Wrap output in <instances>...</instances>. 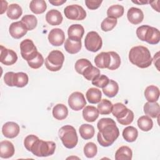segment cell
<instances>
[{
    "instance_id": "39",
    "label": "cell",
    "mask_w": 160,
    "mask_h": 160,
    "mask_svg": "<svg viewBox=\"0 0 160 160\" xmlns=\"http://www.w3.org/2000/svg\"><path fill=\"white\" fill-rule=\"evenodd\" d=\"M98 152V148L95 143L89 142L84 147V154L88 158H94Z\"/></svg>"
},
{
    "instance_id": "46",
    "label": "cell",
    "mask_w": 160,
    "mask_h": 160,
    "mask_svg": "<svg viewBox=\"0 0 160 160\" xmlns=\"http://www.w3.org/2000/svg\"><path fill=\"white\" fill-rule=\"evenodd\" d=\"M102 2V1H99V0H86L85 1V4L87 8L91 10H95L98 9L99 7H100Z\"/></svg>"
},
{
    "instance_id": "8",
    "label": "cell",
    "mask_w": 160,
    "mask_h": 160,
    "mask_svg": "<svg viewBox=\"0 0 160 160\" xmlns=\"http://www.w3.org/2000/svg\"><path fill=\"white\" fill-rule=\"evenodd\" d=\"M20 50L22 58L27 62L33 59L38 52L33 41L29 39H26L21 41Z\"/></svg>"
},
{
    "instance_id": "2",
    "label": "cell",
    "mask_w": 160,
    "mask_h": 160,
    "mask_svg": "<svg viewBox=\"0 0 160 160\" xmlns=\"http://www.w3.org/2000/svg\"><path fill=\"white\" fill-rule=\"evenodd\" d=\"M129 59L132 64L142 69L149 67L152 61L149 50L143 46L132 47L129 52Z\"/></svg>"
},
{
    "instance_id": "30",
    "label": "cell",
    "mask_w": 160,
    "mask_h": 160,
    "mask_svg": "<svg viewBox=\"0 0 160 160\" xmlns=\"http://www.w3.org/2000/svg\"><path fill=\"white\" fill-rule=\"evenodd\" d=\"M119 91V85L115 81L110 79L109 83L102 88L103 93L109 98L114 97Z\"/></svg>"
},
{
    "instance_id": "47",
    "label": "cell",
    "mask_w": 160,
    "mask_h": 160,
    "mask_svg": "<svg viewBox=\"0 0 160 160\" xmlns=\"http://www.w3.org/2000/svg\"><path fill=\"white\" fill-rule=\"evenodd\" d=\"M133 119H134V113L131 110H130L128 114L122 119L118 122L122 125H129L133 121Z\"/></svg>"
},
{
    "instance_id": "24",
    "label": "cell",
    "mask_w": 160,
    "mask_h": 160,
    "mask_svg": "<svg viewBox=\"0 0 160 160\" xmlns=\"http://www.w3.org/2000/svg\"><path fill=\"white\" fill-rule=\"evenodd\" d=\"M159 89L154 85L148 86L144 90V96L148 102H156L159 97Z\"/></svg>"
},
{
    "instance_id": "41",
    "label": "cell",
    "mask_w": 160,
    "mask_h": 160,
    "mask_svg": "<svg viewBox=\"0 0 160 160\" xmlns=\"http://www.w3.org/2000/svg\"><path fill=\"white\" fill-rule=\"evenodd\" d=\"M111 56V64L108 68L109 70H115L119 68L121 64V58L119 55L114 51L109 52Z\"/></svg>"
},
{
    "instance_id": "4",
    "label": "cell",
    "mask_w": 160,
    "mask_h": 160,
    "mask_svg": "<svg viewBox=\"0 0 160 160\" xmlns=\"http://www.w3.org/2000/svg\"><path fill=\"white\" fill-rule=\"evenodd\" d=\"M59 138L63 145L68 149L76 147L78 142V137L75 128L70 125H65L61 127L58 132Z\"/></svg>"
},
{
    "instance_id": "22",
    "label": "cell",
    "mask_w": 160,
    "mask_h": 160,
    "mask_svg": "<svg viewBox=\"0 0 160 160\" xmlns=\"http://www.w3.org/2000/svg\"><path fill=\"white\" fill-rule=\"evenodd\" d=\"M130 109H128L124 104L121 102H117L112 106V114L116 117L117 121H119L122 119L129 112Z\"/></svg>"
},
{
    "instance_id": "11",
    "label": "cell",
    "mask_w": 160,
    "mask_h": 160,
    "mask_svg": "<svg viewBox=\"0 0 160 160\" xmlns=\"http://www.w3.org/2000/svg\"><path fill=\"white\" fill-rule=\"evenodd\" d=\"M18 60L17 54L12 49H7L1 45V59L0 61L2 64L6 66H11L14 64Z\"/></svg>"
},
{
    "instance_id": "17",
    "label": "cell",
    "mask_w": 160,
    "mask_h": 160,
    "mask_svg": "<svg viewBox=\"0 0 160 160\" xmlns=\"http://www.w3.org/2000/svg\"><path fill=\"white\" fill-rule=\"evenodd\" d=\"M127 18L131 24H138L142 21L144 19V14L141 9L132 7L128 11Z\"/></svg>"
},
{
    "instance_id": "45",
    "label": "cell",
    "mask_w": 160,
    "mask_h": 160,
    "mask_svg": "<svg viewBox=\"0 0 160 160\" xmlns=\"http://www.w3.org/2000/svg\"><path fill=\"white\" fill-rule=\"evenodd\" d=\"M38 138V136L34 135V134H30L27 136L24 140V147L26 148V149L29 151L31 147L32 146V145L33 144L34 142Z\"/></svg>"
},
{
    "instance_id": "33",
    "label": "cell",
    "mask_w": 160,
    "mask_h": 160,
    "mask_svg": "<svg viewBox=\"0 0 160 160\" xmlns=\"http://www.w3.org/2000/svg\"><path fill=\"white\" fill-rule=\"evenodd\" d=\"M82 44L81 41L76 42L73 41L68 38L65 41L64 43V49L69 54H74L78 53L81 49Z\"/></svg>"
},
{
    "instance_id": "19",
    "label": "cell",
    "mask_w": 160,
    "mask_h": 160,
    "mask_svg": "<svg viewBox=\"0 0 160 160\" xmlns=\"http://www.w3.org/2000/svg\"><path fill=\"white\" fill-rule=\"evenodd\" d=\"M96 66L101 69L108 68L111 64V56L109 52H102L94 58Z\"/></svg>"
},
{
    "instance_id": "7",
    "label": "cell",
    "mask_w": 160,
    "mask_h": 160,
    "mask_svg": "<svg viewBox=\"0 0 160 160\" xmlns=\"http://www.w3.org/2000/svg\"><path fill=\"white\" fill-rule=\"evenodd\" d=\"M102 45V39L97 32L90 31L86 34L84 39V46L87 50L95 52L101 48Z\"/></svg>"
},
{
    "instance_id": "1",
    "label": "cell",
    "mask_w": 160,
    "mask_h": 160,
    "mask_svg": "<svg viewBox=\"0 0 160 160\" xmlns=\"http://www.w3.org/2000/svg\"><path fill=\"white\" fill-rule=\"evenodd\" d=\"M99 132L97 139L103 147L111 146L119 135V131L115 121L109 118H101L97 124Z\"/></svg>"
},
{
    "instance_id": "31",
    "label": "cell",
    "mask_w": 160,
    "mask_h": 160,
    "mask_svg": "<svg viewBox=\"0 0 160 160\" xmlns=\"http://www.w3.org/2000/svg\"><path fill=\"white\" fill-rule=\"evenodd\" d=\"M81 137L85 139H91L95 133L94 128L89 124H82L79 129Z\"/></svg>"
},
{
    "instance_id": "26",
    "label": "cell",
    "mask_w": 160,
    "mask_h": 160,
    "mask_svg": "<svg viewBox=\"0 0 160 160\" xmlns=\"http://www.w3.org/2000/svg\"><path fill=\"white\" fill-rule=\"evenodd\" d=\"M86 97L89 103L97 104L101 100L102 93L99 89L91 88L87 91L86 93Z\"/></svg>"
},
{
    "instance_id": "43",
    "label": "cell",
    "mask_w": 160,
    "mask_h": 160,
    "mask_svg": "<svg viewBox=\"0 0 160 160\" xmlns=\"http://www.w3.org/2000/svg\"><path fill=\"white\" fill-rule=\"evenodd\" d=\"M44 61V59L42 55L38 52L36 56L33 59L28 61V64L30 68L36 69L41 68L42 66Z\"/></svg>"
},
{
    "instance_id": "12",
    "label": "cell",
    "mask_w": 160,
    "mask_h": 160,
    "mask_svg": "<svg viewBox=\"0 0 160 160\" xmlns=\"http://www.w3.org/2000/svg\"><path fill=\"white\" fill-rule=\"evenodd\" d=\"M48 40L50 44L54 46H61L65 41L64 31L60 28L51 29L48 34Z\"/></svg>"
},
{
    "instance_id": "34",
    "label": "cell",
    "mask_w": 160,
    "mask_h": 160,
    "mask_svg": "<svg viewBox=\"0 0 160 160\" xmlns=\"http://www.w3.org/2000/svg\"><path fill=\"white\" fill-rule=\"evenodd\" d=\"M138 126L142 131H149L153 126V122L148 116H142L138 119Z\"/></svg>"
},
{
    "instance_id": "15",
    "label": "cell",
    "mask_w": 160,
    "mask_h": 160,
    "mask_svg": "<svg viewBox=\"0 0 160 160\" xmlns=\"http://www.w3.org/2000/svg\"><path fill=\"white\" fill-rule=\"evenodd\" d=\"M19 126L14 122H7L2 127V132L8 138H14L19 134Z\"/></svg>"
},
{
    "instance_id": "32",
    "label": "cell",
    "mask_w": 160,
    "mask_h": 160,
    "mask_svg": "<svg viewBox=\"0 0 160 160\" xmlns=\"http://www.w3.org/2000/svg\"><path fill=\"white\" fill-rule=\"evenodd\" d=\"M22 14L21 7L18 4H11L8 6L7 10V16L12 20H16L20 18Z\"/></svg>"
},
{
    "instance_id": "29",
    "label": "cell",
    "mask_w": 160,
    "mask_h": 160,
    "mask_svg": "<svg viewBox=\"0 0 160 160\" xmlns=\"http://www.w3.org/2000/svg\"><path fill=\"white\" fill-rule=\"evenodd\" d=\"M138 136V131L136 128L132 126L125 128L122 131V137L124 140L129 142H134Z\"/></svg>"
},
{
    "instance_id": "5",
    "label": "cell",
    "mask_w": 160,
    "mask_h": 160,
    "mask_svg": "<svg viewBox=\"0 0 160 160\" xmlns=\"http://www.w3.org/2000/svg\"><path fill=\"white\" fill-rule=\"evenodd\" d=\"M4 81L8 86L23 88L28 84L29 78L28 74L23 72H8L4 76Z\"/></svg>"
},
{
    "instance_id": "28",
    "label": "cell",
    "mask_w": 160,
    "mask_h": 160,
    "mask_svg": "<svg viewBox=\"0 0 160 160\" xmlns=\"http://www.w3.org/2000/svg\"><path fill=\"white\" fill-rule=\"evenodd\" d=\"M30 10L36 14L43 13L47 9V4L44 0H32L29 4Z\"/></svg>"
},
{
    "instance_id": "40",
    "label": "cell",
    "mask_w": 160,
    "mask_h": 160,
    "mask_svg": "<svg viewBox=\"0 0 160 160\" xmlns=\"http://www.w3.org/2000/svg\"><path fill=\"white\" fill-rule=\"evenodd\" d=\"M117 22V19L107 17L102 21L101 24V28L104 32L111 31L116 26Z\"/></svg>"
},
{
    "instance_id": "36",
    "label": "cell",
    "mask_w": 160,
    "mask_h": 160,
    "mask_svg": "<svg viewBox=\"0 0 160 160\" xmlns=\"http://www.w3.org/2000/svg\"><path fill=\"white\" fill-rule=\"evenodd\" d=\"M113 104L112 102L106 99H103L100 101L99 102H98V109L99 111V112L102 115H107L109 114L112 109Z\"/></svg>"
},
{
    "instance_id": "25",
    "label": "cell",
    "mask_w": 160,
    "mask_h": 160,
    "mask_svg": "<svg viewBox=\"0 0 160 160\" xmlns=\"http://www.w3.org/2000/svg\"><path fill=\"white\" fill-rule=\"evenodd\" d=\"M68 115V108L63 104H57L52 109V116L57 120H63Z\"/></svg>"
},
{
    "instance_id": "48",
    "label": "cell",
    "mask_w": 160,
    "mask_h": 160,
    "mask_svg": "<svg viewBox=\"0 0 160 160\" xmlns=\"http://www.w3.org/2000/svg\"><path fill=\"white\" fill-rule=\"evenodd\" d=\"M49 2L53 6H61V5L63 4L64 3H65L66 2V0H54V1L49 0Z\"/></svg>"
},
{
    "instance_id": "38",
    "label": "cell",
    "mask_w": 160,
    "mask_h": 160,
    "mask_svg": "<svg viewBox=\"0 0 160 160\" xmlns=\"http://www.w3.org/2000/svg\"><path fill=\"white\" fill-rule=\"evenodd\" d=\"M82 75L87 80L92 81L95 78L100 75V70L91 64L84 70Z\"/></svg>"
},
{
    "instance_id": "13",
    "label": "cell",
    "mask_w": 160,
    "mask_h": 160,
    "mask_svg": "<svg viewBox=\"0 0 160 160\" xmlns=\"http://www.w3.org/2000/svg\"><path fill=\"white\" fill-rule=\"evenodd\" d=\"M9 32L13 38L20 39L27 33L28 29L25 25L20 21L11 23L9 28Z\"/></svg>"
},
{
    "instance_id": "37",
    "label": "cell",
    "mask_w": 160,
    "mask_h": 160,
    "mask_svg": "<svg viewBox=\"0 0 160 160\" xmlns=\"http://www.w3.org/2000/svg\"><path fill=\"white\" fill-rule=\"evenodd\" d=\"M21 22L25 25L28 31L34 29L38 24L37 18L34 15L27 14L24 16L21 19Z\"/></svg>"
},
{
    "instance_id": "20",
    "label": "cell",
    "mask_w": 160,
    "mask_h": 160,
    "mask_svg": "<svg viewBox=\"0 0 160 160\" xmlns=\"http://www.w3.org/2000/svg\"><path fill=\"white\" fill-rule=\"evenodd\" d=\"M98 109L92 106H86L82 110V116L85 121L92 122H94L99 117Z\"/></svg>"
},
{
    "instance_id": "49",
    "label": "cell",
    "mask_w": 160,
    "mask_h": 160,
    "mask_svg": "<svg viewBox=\"0 0 160 160\" xmlns=\"http://www.w3.org/2000/svg\"><path fill=\"white\" fill-rule=\"evenodd\" d=\"M1 14H3L6 10H8V2L6 1H1Z\"/></svg>"
},
{
    "instance_id": "10",
    "label": "cell",
    "mask_w": 160,
    "mask_h": 160,
    "mask_svg": "<svg viewBox=\"0 0 160 160\" xmlns=\"http://www.w3.org/2000/svg\"><path fill=\"white\" fill-rule=\"evenodd\" d=\"M68 104L74 111H80L86 105V101L82 92H74L69 96Z\"/></svg>"
},
{
    "instance_id": "44",
    "label": "cell",
    "mask_w": 160,
    "mask_h": 160,
    "mask_svg": "<svg viewBox=\"0 0 160 160\" xmlns=\"http://www.w3.org/2000/svg\"><path fill=\"white\" fill-rule=\"evenodd\" d=\"M109 80L108 77L104 74L99 75L92 80V84L98 88H103L109 83Z\"/></svg>"
},
{
    "instance_id": "23",
    "label": "cell",
    "mask_w": 160,
    "mask_h": 160,
    "mask_svg": "<svg viewBox=\"0 0 160 160\" xmlns=\"http://www.w3.org/2000/svg\"><path fill=\"white\" fill-rule=\"evenodd\" d=\"M144 112L148 116L156 118L159 116V105L156 102H147L143 107Z\"/></svg>"
},
{
    "instance_id": "6",
    "label": "cell",
    "mask_w": 160,
    "mask_h": 160,
    "mask_svg": "<svg viewBox=\"0 0 160 160\" xmlns=\"http://www.w3.org/2000/svg\"><path fill=\"white\" fill-rule=\"evenodd\" d=\"M64 61L63 53L58 50L51 51L45 59V66L50 71L55 72L60 70Z\"/></svg>"
},
{
    "instance_id": "35",
    "label": "cell",
    "mask_w": 160,
    "mask_h": 160,
    "mask_svg": "<svg viewBox=\"0 0 160 160\" xmlns=\"http://www.w3.org/2000/svg\"><path fill=\"white\" fill-rule=\"evenodd\" d=\"M124 12V7L119 4L111 6L107 10V16L108 18L118 19L121 18Z\"/></svg>"
},
{
    "instance_id": "3",
    "label": "cell",
    "mask_w": 160,
    "mask_h": 160,
    "mask_svg": "<svg viewBox=\"0 0 160 160\" xmlns=\"http://www.w3.org/2000/svg\"><path fill=\"white\" fill-rule=\"evenodd\" d=\"M56 149V144L52 141H45L39 138L34 142L30 151L38 157H47L52 155Z\"/></svg>"
},
{
    "instance_id": "42",
    "label": "cell",
    "mask_w": 160,
    "mask_h": 160,
    "mask_svg": "<svg viewBox=\"0 0 160 160\" xmlns=\"http://www.w3.org/2000/svg\"><path fill=\"white\" fill-rule=\"evenodd\" d=\"M91 62L87 59H84V58H82V59H78L74 65V68L76 71L80 74H82V72L84 71V70L88 67L89 66L91 65Z\"/></svg>"
},
{
    "instance_id": "50",
    "label": "cell",
    "mask_w": 160,
    "mask_h": 160,
    "mask_svg": "<svg viewBox=\"0 0 160 160\" xmlns=\"http://www.w3.org/2000/svg\"><path fill=\"white\" fill-rule=\"evenodd\" d=\"M132 2L133 3H135V4H148L149 2V1H132Z\"/></svg>"
},
{
    "instance_id": "27",
    "label": "cell",
    "mask_w": 160,
    "mask_h": 160,
    "mask_svg": "<svg viewBox=\"0 0 160 160\" xmlns=\"http://www.w3.org/2000/svg\"><path fill=\"white\" fill-rule=\"evenodd\" d=\"M132 157V150L126 146H122L119 148L115 153V159L116 160H131Z\"/></svg>"
},
{
    "instance_id": "18",
    "label": "cell",
    "mask_w": 160,
    "mask_h": 160,
    "mask_svg": "<svg viewBox=\"0 0 160 160\" xmlns=\"http://www.w3.org/2000/svg\"><path fill=\"white\" fill-rule=\"evenodd\" d=\"M13 144L9 141H2L0 142V157L4 159L11 158L14 154Z\"/></svg>"
},
{
    "instance_id": "14",
    "label": "cell",
    "mask_w": 160,
    "mask_h": 160,
    "mask_svg": "<svg viewBox=\"0 0 160 160\" xmlns=\"http://www.w3.org/2000/svg\"><path fill=\"white\" fill-rule=\"evenodd\" d=\"M84 33L83 26L79 24L71 25L68 29V38L73 41L80 42Z\"/></svg>"
},
{
    "instance_id": "16",
    "label": "cell",
    "mask_w": 160,
    "mask_h": 160,
    "mask_svg": "<svg viewBox=\"0 0 160 160\" xmlns=\"http://www.w3.org/2000/svg\"><path fill=\"white\" fill-rule=\"evenodd\" d=\"M159 31L157 28L148 25V27L144 34L143 41H146L150 44H156L159 43Z\"/></svg>"
},
{
    "instance_id": "9",
    "label": "cell",
    "mask_w": 160,
    "mask_h": 160,
    "mask_svg": "<svg viewBox=\"0 0 160 160\" xmlns=\"http://www.w3.org/2000/svg\"><path fill=\"white\" fill-rule=\"evenodd\" d=\"M64 13L65 16L70 20L81 21L86 17V12L84 8L78 4H72L64 8Z\"/></svg>"
},
{
    "instance_id": "21",
    "label": "cell",
    "mask_w": 160,
    "mask_h": 160,
    "mask_svg": "<svg viewBox=\"0 0 160 160\" xmlns=\"http://www.w3.org/2000/svg\"><path fill=\"white\" fill-rule=\"evenodd\" d=\"M46 20L50 25L57 26L61 24L63 18L59 11L56 9H51L46 13Z\"/></svg>"
}]
</instances>
